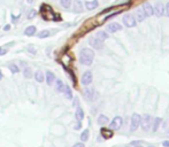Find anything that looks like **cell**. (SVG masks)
Listing matches in <instances>:
<instances>
[{
	"label": "cell",
	"instance_id": "6da1fadb",
	"mask_svg": "<svg viewBox=\"0 0 169 147\" xmlns=\"http://www.w3.org/2000/svg\"><path fill=\"white\" fill-rule=\"evenodd\" d=\"M39 14H40V16H42V19L44 21H53V22H60V21H62L61 16L58 15L53 11V8L51 6H48V5H46V4H43L40 6Z\"/></svg>",
	"mask_w": 169,
	"mask_h": 147
},
{
	"label": "cell",
	"instance_id": "7a4b0ae2",
	"mask_svg": "<svg viewBox=\"0 0 169 147\" xmlns=\"http://www.w3.org/2000/svg\"><path fill=\"white\" fill-rule=\"evenodd\" d=\"M95 59V52L90 48H83L79 53V62L83 65H91Z\"/></svg>",
	"mask_w": 169,
	"mask_h": 147
},
{
	"label": "cell",
	"instance_id": "3957f363",
	"mask_svg": "<svg viewBox=\"0 0 169 147\" xmlns=\"http://www.w3.org/2000/svg\"><path fill=\"white\" fill-rule=\"evenodd\" d=\"M152 122H153L152 117H151L148 114H145V115L140 118V124H139V125H142V129H143L144 131H148L150 128H151V125H152Z\"/></svg>",
	"mask_w": 169,
	"mask_h": 147
},
{
	"label": "cell",
	"instance_id": "277c9868",
	"mask_svg": "<svg viewBox=\"0 0 169 147\" xmlns=\"http://www.w3.org/2000/svg\"><path fill=\"white\" fill-rule=\"evenodd\" d=\"M123 23H124V25H125L127 28H133V27H136L137 21H136V19H135L133 15L127 14V15L123 17Z\"/></svg>",
	"mask_w": 169,
	"mask_h": 147
},
{
	"label": "cell",
	"instance_id": "5b68a950",
	"mask_svg": "<svg viewBox=\"0 0 169 147\" xmlns=\"http://www.w3.org/2000/svg\"><path fill=\"white\" fill-rule=\"evenodd\" d=\"M140 118L142 117H140L139 114H133L131 116V124H130V131L131 132H133V131H136L138 129V126L140 124Z\"/></svg>",
	"mask_w": 169,
	"mask_h": 147
},
{
	"label": "cell",
	"instance_id": "8992f818",
	"mask_svg": "<svg viewBox=\"0 0 169 147\" xmlns=\"http://www.w3.org/2000/svg\"><path fill=\"white\" fill-rule=\"evenodd\" d=\"M122 123H123V120L121 116H115L114 120L111 122V129L112 130H119L121 126H122Z\"/></svg>",
	"mask_w": 169,
	"mask_h": 147
},
{
	"label": "cell",
	"instance_id": "52a82bcc",
	"mask_svg": "<svg viewBox=\"0 0 169 147\" xmlns=\"http://www.w3.org/2000/svg\"><path fill=\"white\" fill-rule=\"evenodd\" d=\"M92 72L91 71H85L82 76V84L83 85H90L92 83Z\"/></svg>",
	"mask_w": 169,
	"mask_h": 147
},
{
	"label": "cell",
	"instance_id": "ba28073f",
	"mask_svg": "<svg viewBox=\"0 0 169 147\" xmlns=\"http://www.w3.org/2000/svg\"><path fill=\"white\" fill-rule=\"evenodd\" d=\"M153 9H154V14H155L158 17L163 16V14H164V5H163L162 3H156Z\"/></svg>",
	"mask_w": 169,
	"mask_h": 147
},
{
	"label": "cell",
	"instance_id": "9c48e42d",
	"mask_svg": "<svg viewBox=\"0 0 169 147\" xmlns=\"http://www.w3.org/2000/svg\"><path fill=\"white\" fill-rule=\"evenodd\" d=\"M89 44H90L93 48H96V49H101L103 46H104L103 41L99 40L97 37H92V38H90V39H89Z\"/></svg>",
	"mask_w": 169,
	"mask_h": 147
},
{
	"label": "cell",
	"instance_id": "30bf717a",
	"mask_svg": "<svg viewBox=\"0 0 169 147\" xmlns=\"http://www.w3.org/2000/svg\"><path fill=\"white\" fill-rule=\"evenodd\" d=\"M121 30H122V25L120 23L113 22V23L107 25V31L111 32V33H114V32H117V31H121Z\"/></svg>",
	"mask_w": 169,
	"mask_h": 147
},
{
	"label": "cell",
	"instance_id": "8fae6325",
	"mask_svg": "<svg viewBox=\"0 0 169 147\" xmlns=\"http://www.w3.org/2000/svg\"><path fill=\"white\" fill-rule=\"evenodd\" d=\"M143 11L145 12V14H146L147 17H148V16H152V15L154 14L153 6H152L151 4H148V3H145V4L143 5Z\"/></svg>",
	"mask_w": 169,
	"mask_h": 147
},
{
	"label": "cell",
	"instance_id": "7c38bea8",
	"mask_svg": "<svg viewBox=\"0 0 169 147\" xmlns=\"http://www.w3.org/2000/svg\"><path fill=\"white\" fill-rule=\"evenodd\" d=\"M100 133H101L103 138H105V139H111L113 137V134H114L112 129H106V128H101Z\"/></svg>",
	"mask_w": 169,
	"mask_h": 147
},
{
	"label": "cell",
	"instance_id": "4fadbf2b",
	"mask_svg": "<svg viewBox=\"0 0 169 147\" xmlns=\"http://www.w3.org/2000/svg\"><path fill=\"white\" fill-rule=\"evenodd\" d=\"M146 17H147V16H146L145 12L143 11V8H139V9L136 11V21H138V22H143Z\"/></svg>",
	"mask_w": 169,
	"mask_h": 147
},
{
	"label": "cell",
	"instance_id": "5bb4252c",
	"mask_svg": "<svg viewBox=\"0 0 169 147\" xmlns=\"http://www.w3.org/2000/svg\"><path fill=\"white\" fill-rule=\"evenodd\" d=\"M98 6H99L98 0H92V1H85V7H87V9H88V11L96 9Z\"/></svg>",
	"mask_w": 169,
	"mask_h": 147
},
{
	"label": "cell",
	"instance_id": "9a60e30c",
	"mask_svg": "<svg viewBox=\"0 0 169 147\" xmlns=\"http://www.w3.org/2000/svg\"><path fill=\"white\" fill-rule=\"evenodd\" d=\"M74 11L76 13H82L83 12V3L80 0H75L74 1Z\"/></svg>",
	"mask_w": 169,
	"mask_h": 147
},
{
	"label": "cell",
	"instance_id": "2e32d148",
	"mask_svg": "<svg viewBox=\"0 0 169 147\" xmlns=\"http://www.w3.org/2000/svg\"><path fill=\"white\" fill-rule=\"evenodd\" d=\"M95 90L93 89H85V91H84V96H85V98L88 99V100H93L95 98H93V96H95Z\"/></svg>",
	"mask_w": 169,
	"mask_h": 147
},
{
	"label": "cell",
	"instance_id": "e0dca14e",
	"mask_svg": "<svg viewBox=\"0 0 169 147\" xmlns=\"http://www.w3.org/2000/svg\"><path fill=\"white\" fill-rule=\"evenodd\" d=\"M54 80H55L54 74H53L52 71H47V72H46V83H47L48 85H52L53 82H54Z\"/></svg>",
	"mask_w": 169,
	"mask_h": 147
},
{
	"label": "cell",
	"instance_id": "ac0fdd59",
	"mask_svg": "<svg viewBox=\"0 0 169 147\" xmlns=\"http://www.w3.org/2000/svg\"><path fill=\"white\" fill-rule=\"evenodd\" d=\"M36 33V27L35 25H30V27H28L25 30H24V35L25 36H34Z\"/></svg>",
	"mask_w": 169,
	"mask_h": 147
},
{
	"label": "cell",
	"instance_id": "d6986e66",
	"mask_svg": "<svg viewBox=\"0 0 169 147\" xmlns=\"http://www.w3.org/2000/svg\"><path fill=\"white\" fill-rule=\"evenodd\" d=\"M99 40H101L103 43L108 38V35H107V32L106 31H98V33H97V36H96Z\"/></svg>",
	"mask_w": 169,
	"mask_h": 147
},
{
	"label": "cell",
	"instance_id": "ffe728a7",
	"mask_svg": "<svg viewBox=\"0 0 169 147\" xmlns=\"http://www.w3.org/2000/svg\"><path fill=\"white\" fill-rule=\"evenodd\" d=\"M75 116H76V120H77L78 122H80V121L84 118V112H83V109L78 107L77 110H76V113H75Z\"/></svg>",
	"mask_w": 169,
	"mask_h": 147
},
{
	"label": "cell",
	"instance_id": "44dd1931",
	"mask_svg": "<svg viewBox=\"0 0 169 147\" xmlns=\"http://www.w3.org/2000/svg\"><path fill=\"white\" fill-rule=\"evenodd\" d=\"M35 78H36V81H37L38 83H43V82H44V74H43L40 70L36 71V72H35Z\"/></svg>",
	"mask_w": 169,
	"mask_h": 147
},
{
	"label": "cell",
	"instance_id": "7402d4cb",
	"mask_svg": "<svg viewBox=\"0 0 169 147\" xmlns=\"http://www.w3.org/2000/svg\"><path fill=\"white\" fill-rule=\"evenodd\" d=\"M161 122H162V120L160 118V117H156V118H154L153 120V132H155V131H158V129H159V125L161 124Z\"/></svg>",
	"mask_w": 169,
	"mask_h": 147
},
{
	"label": "cell",
	"instance_id": "603a6c76",
	"mask_svg": "<svg viewBox=\"0 0 169 147\" xmlns=\"http://www.w3.org/2000/svg\"><path fill=\"white\" fill-rule=\"evenodd\" d=\"M107 123H108V117H107V116L100 115V116L98 117V124H99V125H105V124H107Z\"/></svg>",
	"mask_w": 169,
	"mask_h": 147
},
{
	"label": "cell",
	"instance_id": "cb8c5ba5",
	"mask_svg": "<svg viewBox=\"0 0 169 147\" xmlns=\"http://www.w3.org/2000/svg\"><path fill=\"white\" fill-rule=\"evenodd\" d=\"M63 92H64L67 99H71V98H72V92H71V90H70V88H69L68 85L64 86V91H63Z\"/></svg>",
	"mask_w": 169,
	"mask_h": 147
},
{
	"label": "cell",
	"instance_id": "d4e9b609",
	"mask_svg": "<svg viewBox=\"0 0 169 147\" xmlns=\"http://www.w3.org/2000/svg\"><path fill=\"white\" fill-rule=\"evenodd\" d=\"M23 74H24V77H25V78H31V77H32V70H31V68H29V67H25Z\"/></svg>",
	"mask_w": 169,
	"mask_h": 147
},
{
	"label": "cell",
	"instance_id": "484cf974",
	"mask_svg": "<svg viewBox=\"0 0 169 147\" xmlns=\"http://www.w3.org/2000/svg\"><path fill=\"white\" fill-rule=\"evenodd\" d=\"M89 136H90L89 130H84V131L82 132V134H80V140H82V141H87V140L89 139Z\"/></svg>",
	"mask_w": 169,
	"mask_h": 147
},
{
	"label": "cell",
	"instance_id": "4316f807",
	"mask_svg": "<svg viewBox=\"0 0 169 147\" xmlns=\"http://www.w3.org/2000/svg\"><path fill=\"white\" fill-rule=\"evenodd\" d=\"M64 84L59 80V81H56V90L59 91V92H63L64 91Z\"/></svg>",
	"mask_w": 169,
	"mask_h": 147
},
{
	"label": "cell",
	"instance_id": "83f0119b",
	"mask_svg": "<svg viewBox=\"0 0 169 147\" xmlns=\"http://www.w3.org/2000/svg\"><path fill=\"white\" fill-rule=\"evenodd\" d=\"M60 3L63 8H69L71 5V0H60Z\"/></svg>",
	"mask_w": 169,
	"mask_h": 147
},
{
	"label": "cell",
	"instance_id": "f1b7e54d",
	"mask_svg": "<svg viewBox=\"0 0 169 147\" xmlns=\"http://www.w3.org/2000/svg\"><path fill=\"white\" fill-rule=\"evenodd\" d=\"M48 36H50V31L48 30H43V31H40L38 33V37L39 38H47Z\"/></svg>",
	"mask_w": 169,
	"mask_h": 147
},
{
	"label": "cell",
	"instance_id": "f546056e",
	"mask_svg": "<svg viewBox=\"0 0 169 147\" xmlns=\"http://www.w3.org/2000/svg\"><path fill=\"white\" fill-rule=\"evenodd\" d=\"M9 69H11V71H12L13 74H16V72H19V71H20V68H19L16 64H14V63L9 64Z\"/></svg>",
	"mask_w": 169,
	"mask_h": 147
},
{
	"label": "cell",
	"instance_id": "4dcf8cb0",
	"mask_svg": "<svg viewBox=\"0 0 169 147\" xmlns=\"http://www.w3.org/2000/svg\"><path fill=\"white\" fill-rule=\"evenodd\" d=\"M36 15H37V11H36V9H30L29 13H28V19H29V20H32Z\"/></svg>",
	"mask_w": 169,
	"mask_h": 147
},
{
	"label": "cell",
	"instance_id": "1f68e13d",
	"mask_svg": "<svg viewBox=\"0 0 169 147\" xmlns=\"http://www.w3.org/2000/svg\"><path fill=\"white\" fill-rule=\"evenodd\" d=\"M11 16H12V21H13V23H16V22L19 21V19L21 17V14H19V15H16V16H15L14 14H12Z\"/></svg>",
	"mask_w": 169,
	"mask_h": 147
},
{
	"label": "cell",
	"instance_id": "d6a6232c",
	"mask_svg": "<svg viewBox=\"0 0 169 147\" xmlns=\"http://www.w3.org/2000/svg\"><path fill=\"white\" fill-rule=\"evenodd\" d=\"M164 13H166V15L169 17V3L164 6Z\"/></svg>",
	"mask_w": 169,
	"mask_h": 147
},
{
	"label": "cell",
	"instance_id": "836d02e7",
	"mask_svg": "<svg viewBox=\"0 0 169 147\" xmlns=\"http://www.w3.org/2000/svg\"><path fill=\"white\" fill-rule=\"evenodd\" d=\"M7 53V49L6 48H0V55H5Z\"/></svg>",
	"mask_w": 169,
	"mask_h": 147
},
{
	"label": "cell",
	"instance_id": "e575fe53",
	"mask_svg": "<svg viewBox=\"0 0 169 147\" xmlns=\"http://www.w3.org/2000/svg\"><path fill=\"white\" fill-rule=\"evenodd\" d=\"M72 147H85V146H84V144H82V142H77V144H75Z\"/></svg>",
	"mask_w": 169,
	"mask_h": 147
},
{
	"label": "cell",
	"instance_id": "d590c367",
	"mask_svg": "<svg viewBox=\"0 0 169 147\" xmlns=\"http://www.w3.org/2000/svg\"><path fill=\"white\" fill-rule=\"evenodd\" d=\"M162 146H163V147H169V140L163 141V142H162Z\"/></svg>",
	"mask_w": 169,
	"mask_h": 147
},
{
	"label": "cell",
	"instance_id": "8d00e7d4",
	"mask_svg": "<svg viewBox=\"0 0 169 147\" xmlns=\"http://www.w3.org/2000/svg\"><path fill=\"white\" fill-rule=\"evenodd\" d=\"M9 29H11V25H9V24H7V25L4 28V30H5V31H8Z\"/></svg>",
	"mask_w": 169,
	"mask_h": 147
},
{
	"label": "cell",
	"instance_id": "74e56055",
	"mask_svg": "<svg viewBox=\"0 0 169 147\" xmlns=\"http://www.w3.org/2000/svg\"><path fill=\"white\" fill-rule=\"evenodd\" d=\"M28 51H30V52H32V53H35V49H34L32 47H29V48H28Z\"/></svg>",
	"mask_w": 169,
	"mask_h": 147
},
{
	"label": "cell",
	"instance_id": "f35d334b",
	"mask_svg": "<svg viewBox=\"0 0 169 147\" xmlns=\"http://www.w3.org/2000/svg\"><path fill=\"white\" fill-rule=\"evenodd\" d=\"M27 3H28V4H32L34 0H27Z\"/></svg>",
	"mask_w": 169,
	"mask_h": 147
},
{
	"label": "cell",
	"instance_id": "ab89813d",
	"mask_svg": "<svg viewBox=\"0 0 169 147\" xmlns=\"http://www.w3.org/2000/svg\"><path fill=\"white\" fill-rule=\"evenodd\" d=\"M3 78V74H1V70H0V80Z\"/></svg>",
	"mask_w": 169,
	"mask_h": 147
},
{
	"label": "cell",
	"instance_id": "60d3db41",
	"mask_svg": "<svg viewBox=\"0 0 169 147\" xmlns=\"http://www.w3.org/2000/svg\"><path fill=\"white\" fill-rule=\"evenodd\" d=\"M136 147H143V146H136Z\"/></svg>",
	"mask_w": 169,
	"mask_h": 147
},
{
	"label": "cell",
	"instance_id": "b9f144b4",
	"mask_svg": "<svg viewBox=\"0 0 169 147\" xmlns=\"http://www.w3.org/2000/svg\"><path fill=\"white\" fill-rule=\"evenodd\" d=\"M168 136H169V130H168Z\"/></svg>",
	"mask_w": 169,
	"mask_h": 147
},
{
	"label": "cell",
	"instance_id": "7bdbcfd3",
	"mask_svg": "<svg viewBox=\"0 0 169 147\" xmlns=\"http://www.w3.org/2000/svg\"><path fill=\"white\" fill-rule=\"evenodd\" d=\"M127 147H131V146H127Z\"/></svg>",
	"mask_w": 169,
	"mask_h": 147
},
{
	"label": "cell",
	"instance_id": "ee69618b",
	"mask_svg": "<svg viewBox=\"0 0 169 147\" xmlns=\"http://www.w3.org/2000/svg\"><path fill=\"white\" fill-rule=\"evenodd\" d=\"M150 147H153V146H150Z\"/></svg>",
	"mask_w": 169,
	"mask_h": 147
},
{
	"label": "cell",
	"instance_id": "f6af8a7d",
	"mask_svg": "<svg viewBox=\"0 0 169 147\" xmlns=\"http://www.w3.org/2000/svg\"><path fill=\"white\" fill-rule=\"evenodd\" d=\"M0 48H1V47H0Z\"/></svg>",
	"mask_w": 169,
	"mask_h": 147
}]
</instances>
